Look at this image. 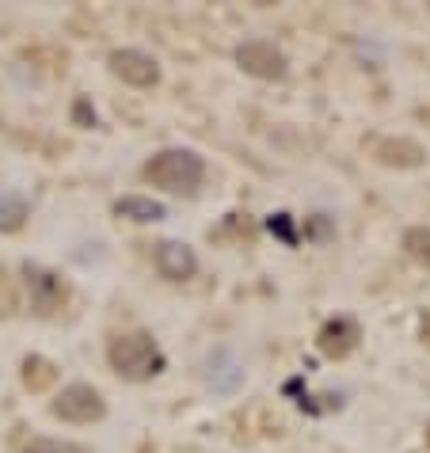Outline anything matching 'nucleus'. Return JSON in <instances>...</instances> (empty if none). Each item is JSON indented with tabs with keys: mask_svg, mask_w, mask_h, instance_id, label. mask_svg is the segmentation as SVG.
<instances>
[{
	"mask_svg": "<svg viewBox=\"0 0 430 453\" xmlns=\"http://www.w3.org/2000/svg\"><path fill=\"white\" fill-rule=\"evenodd\" d=\"M107 362L119 377H126V381H149V377H157L164 370V355L149 332L115 335L107 343Z\"/></svg>",
	"mask_w": 430,
	"mask_h": 453,
	"instance_id": "obj_2",
	"label": "nucleus"
},
{
	"mask_svg": "<svg viewBox=\"0 0 430 453\" xmlns=\"http://www.w3.org/2000/svg\"><path fill=\"white\" fill-rule=\"evenodd\" d=\"M107 65L122 84H134V88H153L160 81V65L145 50H115L107 58Z\"/></svg>",
	"mask_w": 430,
	"mask_h": 453,
	"instance_id": "obj_6",
	"label": "nucleus"
},
{
	"mask_svg": "<svg viewBox=\"0 0 430 453\" xmlns=\"http://www.w3.org/2000/svg\"><path fill=\"white\" fill-rule=\"evenodd\" d=\"M73 119L81 126H96V111L88 107V99H77V107H73Z\"/></svg>",
	"mask_w": 430,
	"mask_h": 453,
	"instance_id": "obj_17",
	"label": "nucleus"
},
{
	"mask_svg": "<svg viewBox=\"0 0 430 453\" xmlns=\"http://www.w3.org/2000/svg\"><path fill=\"white\" fill-rule=\"evenodd\" d=\"M153 259H157V271L172 282H187V279H195V271H198L195 248L183 244V241H160Z\"/></svg>",
	"mask_w": 430,
	"mask_h": 453,
	"instance_id": "obj_7",
	"label": "nucleus"
},
{
	"mask_svg": "<svg viewBox=\"0 0 430 453\" xmlns=\"http://www.w3.org/2000/svg\"><path fill=\"white\" fill-rule=\"evenodd\" d=\"M19 453H88V449L77 442H65V438H31Z\"/></svg>",
	"mask_w": 430,
	"mask_h": 453,
	"instance_id": "obj_15",
	"label": "nucleus"
},
{
	"mask_svg": "<svg viewBox=\"0 0 430 453\" xmlns=\"http://www.w3.org/2000/svg\"><path fill=\"white\" fill-rule=\"evenodd\" d=\"M115 213L126 221H137V225H149V221H160L164 218V206L153 203V198H142V195H126L115 203Z\"/></svg>",
	"mask_w": 430,
	"mask_h": 453,
	"instance_id": "obj_11",
	"label": "nucleus"
},
{
	"mask_svg": "<svg viewBox=\"0 0 430 453\" xmlns=\"http://www.w3.org/2000/svg\"><path fill=\"white\" fill-rule=\"evenodd\" d=\"M58 385V366L42 355H27L23 358V388L27 393H50Z\"/></svg>",
	"mask_w": 430,
	"mask_h": 453,
	"instance_id": "obj_10",
	"label": "nucleus"
},
{
	"mask_svg": "<svg viewBox=\"0 0 430 453\" xmlns=\"http://www.w3.org/2000/svg\"><path fill=\"white\" fill-rule=\"evenodd\" d=\"M403 251L423 263V267H430V225H411L408 233H403Z\"/></svg>",
	"mask_w": 430,
	"mask_h": 453,
	"instance_id": "obj_14",
	"label": "nucleus"
},
{
	"mask_svg": "<svg viewBox=\"0 0 430 453\" xmlns=\"http://www.w3.org/2000/svg\"><path fill=\"white\" fill-rule=\"evenodd\" d=\"M31 210L19 195H0V233H19L27 225Z\"/></svg>",
	"mask_w": 430,
	"mask_h": 453,
	"instance_id": "obj_13",
	"label": "nucleus"
},
{
	"mask_svg": "<svg viewBox=\"0 0 430 453\" xmlns=\"http://www.w3.org/2000/svg\"><path fill=\"white\" fill-rule=\"evenodd\" d=\"M50 411L65 423H99L107 415V400L99 396V388H92V385H69L54 396Z\"/></svg>",
	"mask_w": 430,
	"mask_h": 453,
	"instance_id": "obj_4",
	"label": "nucleus"
},
{
	"mask_svg": "<svg viewBox=\"0 0 430 453\" xmlns=\"http://www.w3.org/2000/svg\"><path fill=\"white\" fill-rule=\"evenodd\" d=\"M419 339H423V343L430 347V312H426V317L419 320Z\"/></svg>",
	"mask_w": 430,
	"mask_h": 453,
	"instance_id": "obj_18",
	"label": "nucleus"
},
{
	"mask_svg": "<svg viewBox=\"0 0 430 453\" xmlns=\"http://www.w3.org/2000/svg\"><path fill=\"white\" fill-rule=\"evenodd\" d=\"M358 339H362V332H358V324H354L350 317H335V320H327L324 328H320V335H316V347H320V355L324 358H347L354 347H358Z\"/></svg>",
	"mask_w": 430,
	"mask_h": 453,
	"instance_id": "obj_8",
	"label": "nucleus"
},
{
	"mask_svg": "<svg viewBox=\"0 0 430 453\" xmlns=\"http://www.w3.org/2000/svg\"><path fill=\"white\" fill-rule=\"evenodd\" d=\"M236 61H240V69L251 73V77H259V81H282L286 73H289L286 54H282V50H278L274 42H267V39H248V42H240Z\"/></svg>",
	"mask_w": 430,
	"mask_h": 453,
	"instance_id": "obj_5",
	"label": "nucleus"
},
{
	"mask_svg": "<svg viewBox=\"0 0 430 453\" xmlns=\"http://www.w3.org/2000/svg\"><path fill=\"white\" fill-rule=\"evenodd\" d=\"M240 377H244V370L236 366V358L229 350H218V355L210 358V385L218 388V393H233L240 385Z\"/></svg>",
	"mask_w": 430,
	"mask_h": 453,
	"instance_id": "obj_12",
	"label": "nucleus"
},
{
	"mask_svg": "<svg viewBox=\"0 0 430 453\" xmlns=\"http://www.w3.org/2000/svg\"><path fill=\"white\" fill-rule=\"evenodd\" d=\"M271 233H278L286 244H297V236H294V225H289V213H274L271 218Z\"/></svg>",
	"mask_w": 430,
	"mask_h": 453,
	"instance_id": "obj_16",
	"label": "nucleus"
},
{
	"mask_svg": "<svg viewBox=\"0 0 430 453\" xmlns=\"http://www.w3.org/2000/svg\"><path fill=\"white\" fill-rule=\"evenodd\" d=\"M145 180L168 195H195L206 180V160L191 149H160L145 165Z\"/></svg>",
	"mask_w": 430,
	"mask_h": 453,
	"instance_id": "obj_1",
	"label": "nucleus"
},
{
	"mask_svg": "<svg viewBox=\"0 0 430 453\" xmlns=\"http://www.w3.org/2000/svg\"><path fill=\"white\" fill-rule=\"evenodd\" d=\"M426 446H430V431H426Z\"/></svg>",
	"mask_w": 430,
	"mask_h": 453,
	"instance_id": "obj_19",
	"label": "nucleus"
},
{
	"mask_svg": "<svg viewBox=\"0 0 430 453\" xmlns=\"http://www.w3.org/2000/svg\"><path fill=\"white\" fill-rule=\"evenodd\" d=\"M373 160L385 168H419L426 160V149L419 142H411V137H377Z\"/></svg>",
	"mask_w": 430,
	"mask_h": 453,
	"instance_id": "obj_9",
	"label": "nucleus"
},
{
	"mask_svg": "<svg viewBox=\"0 0 430 453\" xmlns=\"http://www.w3.org/2000/svg\"><path fill=\"white\" fill-rule=\"evenodd\" d=\"M23 274H27V289H31V309L39 312V317H58V312L69 305V282L61 279L58 271L27 263Z\"/></svg>",
	"mask_w": 430,
	"mask_h": 453,
	"instance_id": "obj_3",
	"label": "nucleus"
}]
</instances>
